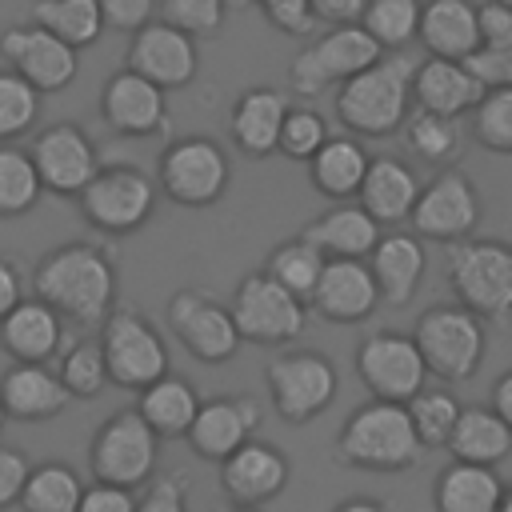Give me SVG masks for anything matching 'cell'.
I'll list each match as a JSON object with an SVG mask.
<instances>
[{
	"mask_svg": "<svg viewBox=\"0 0 512 512\" xmlns=\"http://www.w3.org/2000/svg\"><path fill=\"white\" fill-rule=\"evenodd\" d=\"M32 288L40 300H48L64 320L96 328L108 320L112 304H116V264L108 260L104 248L72 240L52 248L36 272H32Z\"/></svg>",
	"mask_w": 512,
	"mask_h": 512,
	"instance_id": "cell-1",
	"label": "cell"
},
{
	"mask_svg": "<svg viewBox=\"0 0 512 512\" xmlns=\"http://www.w3.org/2000/svg\"><path fill=\"white\" fill-rule=\"evenodd\" d=\"M416 56L408 48L384 52L376 64L364 72L348 76L336 88V116L344 128L360 136H392L408 120V100H412V76H416Z\"/></svg>",
	"mask_w": 512,
	"mask_h": 512,
	"instance_id": "cell-2",
	"label": "cell"
},
{
	"mask_svg": "<svg viewBox=\"0 0 512 512\" xmlns=\"http://www.w3.org/2000/svg\"><path fill=\"white\" fill-rule=\"evenodd\" d=\"M424 456L408 404L368 400L336 432V460L364 472H404Z\"/></svg>",
	"mask_w": 512,
	"mask_h": 512,
	"instance_id": "cell-3",
	"label": "cell"
},
{
	"mask_svg": "<svg viewBox=\"0 0 512 512\" xmlns=\"http://www.w3.org/2000/svg\"><path fill=\"white\" fill-rule=\"evenodd\" d=\"M444 276L456 300L472 308L480 320H504L512 312V244L508 240L464 236L448 244Z\"/></svg>",
	"mask_w": 512,
	"mask_h": 512,
	"instance_id": "cell-4",
	"label": "cell"
},
{
	"mask_svg": "<svg viewBox=\"0 0 512 512\" xmlns=\"http://www.w3.org/2000/svg\"><path fill=\"white\" fill-rule=\"evenodd\" d=\"M412 340L428 364V376H436L444 384H460V380L476 376V368L484 364V348H488L484 320L472 308H464L460 300L424 308Z\"/></svg>",
	"mask_w": 512,
	"mask_h": 512,
	"instance_id": "cell-5",
	"label": "cell"
},
{
	"mask_svg": "<svg viewBox=\"0 0 512 512\" xmlns=\"http://www.w3.org/2000/svg\"><path fill=\"white\" fill-rule=\"evenodd\" d=\"M156 456H160V436L140 416V408H124L108 416L88 448L92 480H108L124 488H144L156 472Z\"/></svg>",
	"mask_w": 512,
	"mask_h": 512,
	"instance_id": "cell-6",
	"label": "cell"
},
{
	"mask_svg": "<svg viewBox=\"0 0 512 512\" xmlns=\"http://www.w3.org/2000/svg\"><path fill=\"white\" fill-rule=\"evenodd\" d=\"M384 56L380 40L364 28V24H336L324 36H316L312 44H304L292 60V88L300 96H316L332 84H344L348 76L364 72L368 64H376Z\"/></svg>",
	"mask_w": 512,
	"mask_h": 512,
	"instance_id": "cell-7",
	"label": "cell"
},
{
	"mask_svg": "<svg viewBox=\"0 0 512 512\" xmlns=\"http://www.w3.org/2000/svg\"><path fill=\"white\" fill-rule=\"evenodd\" d=\"M228 308L240 328V340L252 344H292L304 332L308 316V304L268 272H248L236 284Z\"/></svg>",
	"mask_w": 512,
	"mask_h": 512,
	"instance_id": "cell-8",
	"label": "cell"
},
{
	"mask_svg": "<svg viewBox=\"0 0 512 512\" xmlns=\"http://www.w3.org/2000/svg\"><path fill=\"white\" fill-rule=\"evenodd\" d=\"M100 348L108 364V380L120 388H148L168 372V348L160 332L140 316L136 308H112L108 320L100 324Z\"/></svg>",
	"mask_w": 512,
	"mask_h": 512,
	"instance_id": "cell-9",
	"label": "cell"
},
{
	"mask_svg": "<svg viewBox=\"0 0 512 512\" xmlns=\"http://www.w3.org/2000/svg\"><path fill=\"white\" fill-rule=\"evenodd\" d=\"M156 180H160V192L172 204L208 208V204H216L228 192L232 168H228V156H224V148L216 140H208V136H184V140H176V144L164 148L160 168H156Z\"/></svg>",
	"mask_w": 512,
	"mask_h": 512,
	"instance_id": "cell-10",
	"label": "cell"
},
{
	"mask_svg": "<svg viewBox=\"0 0 512 512\" xmlns=\"http://www.w3.org/2000/svg\"><path fill=\"white\" fill-rule=\"evenodd\" d=\"M80 212L100 232H136L156 208V184L132 164H100V172L88 180V188L76 196Z\"/></svg>",
	"mask_w": 512,
	"mask_h": 512,
	"instance_id": "cell-11",
	"label": "cell"
},
{
	"mask_svg": "<svg viewBox=\"0 0 512 512\" xmlns=\"http://www.w3.org/2000/svg\"><path fill=\"white\" fill-rule=\"evenodd\" d=\"M264 380H268V396L276 412L288 424H308L312 416H320L336 400V384H340L332 360L316 348L272 356Z\"/></svg>",
	"mask_w": 512,
	"mask_h": 512,
	"instance_id": "cell-12",
	"label": "cell"
},
{
	"mask_svg": "<svg viewBox=\"0 0 512 512\" xmlns=\"http://www.w3.org/2000/svg\"><path fill=\"white\" fill-rule=\"evenodd\" d=\"M480 212L484 208H480L476 184L460 168H444V172L432 176V184L420 188L416 208H412L408 220H412L416 236L436 240V244H456V240L476 232Z\"/></svg>",
	"mask_w": 512,
	"mask_h": 512,
	"instance_id": "cell-13",
	"label": "cell"
},
{
	"mask_svg": "<svg viewBox=\"0 0 512 512\" xmlns=\"http://www.w3.org/2000/svg\"><path fill=\"white\" fill-rule=\"evenodd\" d=\"M356 372L376 400H396V404H408L428 384V364L416 340L404 332H372L356 348Z\"/></svg>",
	"mask_w": 512,
	"mask_h": 512,
	"instance_id": "cell-14",
	"label": "cell"
},
{
	"mask_svg": "<svg viewBox=\"0 0 512 512\" xmlns=\"http://www.w3.org/2000/svg\"><path fill=\"white\" fill-rule=\"evenodd\" d=\"M168 328L204 364H224L240 348V328L232 320V308H224L200 288H180L168 300Z\"/></svg>",
	"mask_w": 512,
	"mask_h": 512,
	"instance_id": "cell-15",
	"label": "cell"
},
{
	"mask_svg": "<svg viewBox=\"0 0 512 512\" xmlns=\"http://www.w3.org/2000/svg\"><path fill=\"white\" fill-rule=\"evenodd\" d=\"M0 56L12 72H20L40 92H60L80 72V48L48 32L44 24H16L0 36Z\"/></svg>",
	"mask_w": 512,
	"mask_h": 512,
	"instance_id": "cell-16",
	"label": "cell"
},
{
	"mask_svg": "<svg viewBox=\"0 0 512 512\" xmlns=\"http://www.w3.org/2000/svg\"><path fill=\"white\" fill-rule=\"evenodd\" d=\"M28 152H32L40 180H44V192H52V196H80L88 188V180L100 172L96 144L72 120L40 128Z\"/></svg>",
	"mask_w": 512,
	"mask_h": 512,
	"instance_id": "cell-17",
	"label": "cell"
},
{
	"mask_svg": "<svg viewBox=\"0 0 512 512\" xmlns=\"http://www.w3.org/2000/svg\"><path fill=\"white\" fill-rule=\"evenodd\" d=\"M196 64H200V52H196V36L192 32H184V28L168 24V20H148L144 28L132 32L128 68L148 76L164 92L192 84Z\"/></svg>",
	"mask_w": 512,
	"mask_h": 512,
	"instance_id": "cell-18",
	"label": "cell"
},
{
	"mask_svg": "<svg viewBox=\"0 0 512 512\" xmlns=\"http://www.w3.org/2000/svg\"><path fill=\"white\" fill-rule=\"evenodd\" d=\"M380 288L368 268V256H328L320 284L308 300L312 312H320L328 324H360L376 312Z\"/></svg>",
	"mask_w": 512,
	"mask_h": 512,
	"instance_id": "cell-19",
	"label": "cell"
},
{
	"mask_svg": "<svg viewBox=\"0 0 512 512\" xmlns=\"http://www.w3.org/2000/svg\"><path fill=\"white\" fill-rule=\"evenodd\" d=\"M100 116L120 136H152L168 128V100L160 84L124 64L100 88Z\"/></svg>",
	"mask_w": 512,
	"mask_h": 512,
	"instance_id": "cell-20",
	"label": "cell"
},
{
	"mask_svg": "<svg viewBox=\"0 0 512 512\" xmlns=\"http://www.w3.org/2000/svg\"><path fill=\"white\" fill-rule=\"evenodd\" d=\"M288 476H292V460L276 444L256 436L244 440L228 460H220V488L232 504L264 508L288 488Z\"/></svg>",
	"mask_w": 512,
	"mask_h": 512,
	"instance_id": "cell-21",
	"label": "cell"
},
{
	"mask_svg": "<svg viewBox=\"0 0 512 512\" xmlns=\"http://www.w3.org/2000/svg\"><path fill=\"white\" fill-rule=\"evenodd\" d=\"M260 432V408L252 396H224V400H200V412L188 428V444L200 460H228L244 440Z\"/></svg>",
	"mask_w": 512,
	"mask_h": 512,
	"instance_id": "cell-22",
	"label": "cell"
},
{
	"mask_svg": "<svg viewBox=\"0 0 512 512\" xmlns=\"http://www.w3.org/2000/svg\"><path fill=\"white\" fill-rule=\"evenodd\" d=\"M60 340H64V316L48 300H40V296H24L0 320V348L12 360L48 364L60 352Z\"/></svg>",
	"mask_w": 512,
	"mask_h": 512,
	"instance_id": "cell-23",
	"label": "cell"
},
{
	"mask_svg": "<svg viewBox=\"0 0 512 512\" xmlns=\"http://www.w3.org/2000/svg\"><path fill=\"white\" fill-rule=\"evenodd\" d=\"M0 400H4V412L12 420H52L68 408L72 392L64 388L60 372H52L48 364H24V360H12V368L0 376Z\"/></svg>",
	"mask_w": 512,
	"mask_h": 512,
	"instance_id": "cell-24",
	"label": "cell"
},
{
	"mask_svg": "<svg viewBox=\"0 0 512 512\" xmlns=\"http://www.w3.org/2000/svg\"><path fill=\"white\" fill-rule=\"evenodd\" d=\"M488 88L468 72L464 60H444V56H424L416 64V76H412V96L420 108L428 112H440V116H464L480 104Z\"/></svg>",
	"mask_w": 512,
	"mask_h": 512,
	"instance_id": "cell-25",
	"label": "cell"
},
{
	"mask_svg": "<svg viewBox=\"0 0 512 512\" xmlns=\"http://www.w3.org/2000/svg\"><path fill=\"white\" fill-rule=\"evenodd\" d=\"M416 40L428 56L468 60L480 48V8L472 0H424Z\"/></svg>",
	"mask_w": 512,
	"mask_h": 512,
	"instance_id": "cell-26",
	"label": "cell"
},
{
	"mask_svg": "<svg viewBox=\"0 0 512 512\" xmlns=\"http://www.w3.org/2000/svg\"><path fill=\"white\" fill-rule=\"evenodd\" d=\"M288 116V96L280 88H248L232 104L228 132L240 152L248 156H272L280 148V128Z\"/></svg>",
	"mask_w": 512,
	"mask_h": 512,
	"instance_id": "cell-27",
	"label": "cell"
},
{
	"mask_svg": "<svg viewBox=\"0 0 512 512\" xmlns=\"http://www.w3.org/2000/svg\"><path fill=\"white\" fill-rule=\"evenodd\" d=\"M368 268L376 276L380 300L392 308H404L416 296V284L424 276V244L412 232H380L376 248L368 252Z\"/></svg>",
	"mask_w": 512,
	"mask_h": 512,
	"instance_id": "cell-28",
	"label": "cell"
},
{
	"mask_svg": "<svg viewBox=\"0 0 512 512\" xmlns=\"http://www.w3.org/2000/svg\"><path fill=\"white\" fill-rule=\"evenodd\" d=\"M360 204L384 224H404L416 208V196H420V180L408 164L392 160V156H376L368 160V172H364V184H360Z\"/></svg>",
	"mask_w": 512,
	"mask_h": 512,
	"instance_id": "cell-29",
	"label": "cell"
},
{
	"mask_svg": "<svg viewBox=\"0 0 512 512\" xmlns=\"http://www.w3.org/2000/svg\"><path fill=\"white\" fill-rule=\"evenodd\" d=\"M432 500H436V512H500L504 484L492 464L452 460L448 468H440Z\"/></svg>",
	"mask_w": 512,
	"mask_h": 512,
	"instance_id": "cell-30",
	"label": "cell"
},
{
	"mask_svg": "<svg viewBox=\"0 0 512 512\" xmlns=\"http://www.w3.org/2000/svg\"><path fill=\"white\" fill-rule=\"evenodd\" d=\"M304 236L324 252V256H368L380 240V220L364 204H336L320 212Z\"/></svg>",
	"mask_w": 512,
	"mask_h": 512,
	"instance_id": "cell-31",
	"label": "cell"
},
{
	"mask_svg": "<svg viewBox=\"0 0 512 512\" xmlns=\"http://www.w3.org/2000/svg\"><path fill=\"white\" fill-rule=\"evenodd\" d=\"M368 152L356 136H328L316 156L308 160V176L316 184L320 196L328 200H352L364 184V172H368Z\"/></svg>",
	"mask_w": 512,
	"mask_h": 512,
	"instance_id": "cell-32",
	"label": "cell"
},
{
	"mask_svg": "<svg viewBox=\"0 0 512 512\" xmlns=\"http://www.w3.org/2000/svg\"><path fill=\"white\" fill-rule=\"evenodd\" d=\"M136 408H140V416L152 424V432L160 440H172V436H188V428H192V420L200 412V396L184 376L164 372L160 380L140 388Z\"/></svg>",
	"mask_w": 512,
	"mask_h": 512,
	"instance_id": "cell-33",
	"label": "cell"
},
{
	"mask_svg": "<svg viewBox=\"0 0 512 512\" xmlns=\"http://www.w3.org/2000/svg\"><path fill=\"white\" fill-rule=\"evenodd\" d=\"M448 452L452 460H472V464H500L512 452V428L504 424V416L496 408H460V420L448 436Z\"/></svg>",
	"mask_w": 512,
	"mask_h": 512,
	"instance_id": "cell-34",
	"label": "cell"
},
{
	"mask_svg": "<svg viewBox=\"0 0 512 512\" xmlns=\"http://www.w3.org/2000/svg\"><path fill=\"white\" fill-rule=\"evenodd\" d=\"M32 20L56 32L60 40H68L72 48H92L108 28L100 0H36Z\"/></svg>",
	"mask_w": 512,
	"mask_h": 512,
	"instance_id": "cell-35",
	"label": "cell"
},
{
	"mask_svg": "<svg viewBox=\"0 0 512 512\" xmlns=\"http://www.w3.org/2000/svg\"><path fill=\"white\" fill-rule=\"evenodd\" d=\"M80 496H84L80 476L68 464L48 460V464H32L28 484L20 492V508L24 512H76Z\"/></svg>",
	"mask_w": 512,
	"mask_h": 512,
	"instance_id": "cell-36",
	"label": "cell"
},
{
	"mask_svg": "<svg viewBox=\"0 0 512 512\" xmlns=\"http://www.w3.org/2000/svg\"><path fill=\"white\" fill-rule=\"evenodd\" d=\"M324 264H328V256L300 232L296 240H284V244H276L272 248V256H268V276H276L288 292H296L304 304L312 300V292H316V284H320V272H324Z\"/></svg>",
	"mask_w": 512,
	"mask_h": 512,
	"instance_id": "cell-37",
	"label": "cell"
},
{
	"mask_svg": "<svg viewBox=\"0 0 512 512\" xmlns=\"http://www.w3.org/2000/svg\"><path fill=\"white\" fill-rule=\"evenodd\" d=\"M44 196V180L32 164V152L16 144H0V220L24 216Z\"/></svg>",
	"mask_w": 512,
	"mask_h": 512,
	"instance_id": "cell-38",
	"label": "cell"
},
{
	"mask_svg": "<svg viewBox=\"0 0 512 512\" xmlns=\"http://www.w3.org/2000/svg\"><path fill=\"white\" fill-rule=\"evenodd\" d=\"M404 140L428 164H448V160L460 156V128H456V120L452 116H440V112H428V108L408 112Z\"/></svg>",
	"mask_w": 512,
	"mask_h": 512,
	"instance_id": "cell-39",
	"label": "cell"
},
{
	"mask_svg": "<svg viewBox=\"0 0 512 512\" xmlns=\"http://www.w3.org/2000/svg\"><path fill=\"white\" fill-rule=\"evenodd\" d=\"M460 400L448 392V388H420L412 400H408V416L416 424V436L424 448H448V436L460 420Z\"/></svg>",
	"mask_w": 512,
	"mask_h": 512,
	"instance_id": "cell-40",
	"label": "cell"
},
{
	"mask_svg": "<svg viewBox=\"0 0 512 512\" xmlns=\"http://www.w3.org/2000/svg\"><path fill=\"white\" fill-rule=\"evenodd\" d=\"M424 0H368L360 24L380 40L384 52H400L416 40Z\"/></svg>",
	"mask_w": 512,
	"mask_h": 512,
	"instance_id": "cell-41",
	"label": "cell"
},
{
	"mask_svg": "<svg viewBox=\"0 0 512 512\" xmlns=\"http://www.w3.org/2000/svg\"><path fill=\"white\" fill-rule=\"evenodd\" d=\"M40 120V88H32L20 72H0V144L20 140Z\"/></svg>",
	"mask_w": 512,
	"mask_h": 512,
	"instance_id": "cell-42",
	"label": "cell"
},
{
	"mask_svg": "<svg viewBox=\"0 0 512 512\" xmlns=\"http://www.w3.org/2000/svg\"><path fill=\"white\" fill-rule=\"evenodd\" d=\"M60 380L72 392V400H92L100 396L112 380H108V364H104V348L100 340H80L64 352L60 360Z\"/></svg>",
	"mask_w": 512,
	"mask_h": 512,
	"instance_id": "cell-43",
	"label": "cell"
},
{
	"mask_svg": "<svg viewBox=\"0 0 512 512\" xmlns=\"http://www.w3.org/2000/svg\"><path fill=\"white\" fill-rule=\"evenodd\" d=\"M472 136L488 152L512 156V88H488L472 108Z\"/></svg>",
	"mask_w": 512,
	"mask_h": 512,
	"instance_id": "cell-44",
	"label": "cell"
},
{
	"mask_svg": "<svg viewBox=\"0 0 512 512\" xmlns=\"http://www.w3.org/2000/svg\"><path fill=\"white\" fill-rule=\"evenodd\" d=\"M328 136H332V132H328V120H324L320 112H312V108H288L284 128H280V148H276V152H284V156L308 164V160L316 156V148H320Z\"/></svg>",
	"mask_w": 512,
	"mask_h": 512,
	"instance_id": "cell-45",
	"label": "cell"
},
{
	"mask_svg": "<svg viewBox=\"0 0 512 512\" xmlns=\"http://www.w3.org/2000/svg\"><path fill=\"white\" fill-rule=\"evenodd\" d=\"M228 16V0H160V20L192 32L212 36Z\"/></svg>",
	"mask_w": 512,
	"mask_h": 512,
	"instance_id": "cell-46",
	"label": "cell"
},
{
	"mask_svg": "<svg viewBox=\"0 0 512 512\" xmlns=\"http://www.w3.org/2000/svg\"><path fill=\"white\" fill-rule=\"evenodd\" d=\"M464 64L484 88H512V32L500 40H480Z\"/></svg>",
	"mask_w": 512,
	"mask_h": 512,
	"instance_id": "cell-47",
	"label": "cell"
},
{
	"mask_svg": "<svg viewBox=\"0 0 512 512\" xmlns=\"http://www.w3.org/2000/svg\"><path fill=\"white\" fill-rule=\"evenodd\" d=\"M188 488L180 476H160L148 480L144 492L136 496V512H188Z\"/></svg>",
	"mask_w": 512,
	"mask_h": 512,
	"instance_id": "cell-48",
	"label": "cell"
},
{
	"mask_svg": "<svg viewBox=\"0 0 512 512\" xmlns=\"http://www.w3.org/2000/svg\"><path fill=\"white\" fill-rule=\"evenodd\" d=\"M76 512H136V488L92 480V484H84V496H80Z\"/></svg>",
	"mask_w": 512,
	"mask_h": 512,
	"instance_id": "cell-49",
	"label": "cell"
},
{
	"mask_svg": "<svg viewBox=\"0 0 512 512\" xmlns=\"http://www.w3.org/2000/svg\"><path fill=\"white\" fill-rule=\"evenodd\" d=\"M252 4H260V12L268 16V24L280 28V32H288V36H304L316 24L308 0H252Z\"/></svg>",
	"mask_w": 512,
	"mask_h": 512,
	"instance_id": "cell-50",
	"label": "cell"
},
{
	"mask_svg": "<svg viewBox=\"0 0 512 512\" xmlns=\"http://www.w3.org/2000/svg\"><path fill=\"white\" fill-rule=\"evenodd\" d=\"M28 472H32L28 456L20 448H4L0 444V508L20 504V492L28 484Z\"/></svg>",
	"mask_w": 512,
	"mask_h": 512,
	"instance_id": "cell-51",
	"label": "cell"
},
{
	"mask_svg": "<svg viewBox=\"0 0 512 512\" xmlns=\"http://www.w3.org/2000/svg\"><path fill=\"white\" fill-rule=\"evenodd\" d=\"M100 12H104V24L116 28V32H136L152 20L156 12V0H100Z\"/></svg>",
	"mask_w": 512,
	"mask_h": 512,
	"instance_id": "cell-52",
	"label": "cell"
},
{
	"mask_svg": "<svg viewBox=\"0 0 512 512\" xmlns=\"http://www.w3.org/2000/svg\"><path fill=\"white\" fill-rule=\"evenodd\" d=\"M308 8H312L316 24L336 28V24H360L368 0H308Z\"/></svg>",
	"mask_w": 512,
	"mask_h": 512,
	"instance_id": "cell-53",
	"label": "cell"
},
{
	"mask_svg": "<svg viewBox=\"0 0 512 512\" xmlns=\"http://www.w3.org/2000/svg\"><path fill=\"white\" fill-rule=\"evenodd\" d=\"M512 32V8L496 4V0H484L480 4V40H500Z\"/></svg>",
	"mask_w": 512,
	"mask_h": 512,
	"instance_id": "cell-54",
	"label": "cell"
},
{
	"mask_svg": "<svg viewBox=\"0 0 512 512\" xmlns=\"http://www.w3.org/2000/svg\"><path fill=\"white\" fill-rule=\"evenodd\" d=\"M24 300V284H20V268L12 260L0 256V320Z\"/></svg>",
	"mask_w": 512,
	"mask_h": 512,
	"instance_id": "cell-55",
	"label": "cell"
},
{
	"mask_svg": "<svg viewBox=\"0 0 512 512\" xmlns=\"http://www.w3.org/2000/svg\"><path fill=\"white\" fill-rule=\"evenodd\" d=\"M492 408L504 416V424L512 428V368L496 380V388H492Z\"/></svg>",
	"mask_w": 512,
	"mask_h": 512,
	"instance_id": "cell-56",
	"label": "cell"
},
{
	"mask_svg": "<svg viewBox=\"0 0 512 512\" xmlns=\"http://www.w3.org/2000/svg\"><path fill=\"white\" fill-rule=\"evenodd\" d=\"M332 512H392L384 500H372V496H352V500H340Z\"/></svg>",
	"mask_w": 512,
	"mask_h": 512,
	"instance_id": "cell-57",
	"label": "cell"
},
{
	"mask_svg": "<svg viewBox=\"0 0 512 512\" xmlns=\"http://www.w3.org/2000/svg\"><path fill=\"white\" fill-rule=\"evenodd\" d=\"M224 512H260V508H252V504H232V508H224Z\"/></svg>",
	"mask_w": 512,
	"mask_h": 512,
	"instance_id": "cell-58",
	"label": "cell"
},
{
	"mask_svg": "<svg viewBox=\"0 0 512 512\" xmlns=\"http://www.w3.org/2000/svg\"><path fill=\"white\" fill-rule=\"evenodd\" d=\"M500 512H512V492H504V504H500Z\"/></svg>",
	"mask_w": 512,
	"mask_h": 512,
	"instance_id": "cell-59",
	"label": "cell"
},
{
	"mask_svg": "<svg viewBox=\"0 0 512 512\" xmlns=\"http://www.w3.org/2000/svg\"><path fill=\"white\" fill-rule=\"evenodd\" d=\"M4 424H8V412H4V400H0V432H4Z\"/></svg>",
	"mask_w": 512,
	"mask_h": 512,
	"instance_id": "cell-60",
	"label": "cell"
},
{
	"mask_svg": "<svg viewBox=\"0 0 512 512\" xmlns=\"http://www.w3.org/2000/svg\"><path fill=\"white\" fill-rule=\"evenodd\" d=\"M496 4H504V8H512V0H496Z\"/></svg>",
	"mask_w": 512,
	"mask_h": 512,
	"instance_id": "cell-61",
	"label": "cell"
},
{
	"mask_svg": "<svg viewBox=\"0 0 512 512\" xmlns=\"http://www.w3.org/2000/svg\"><path fill=\"white\" fill-rule=\"evenodd\" d=\"M508 320H512V312H508Z\"/></svg>",
	"mask_w": 512,
	"mask_h": 512,
	"instance_id": "cell-62",
	"label": "cell"
}]
</instances>
